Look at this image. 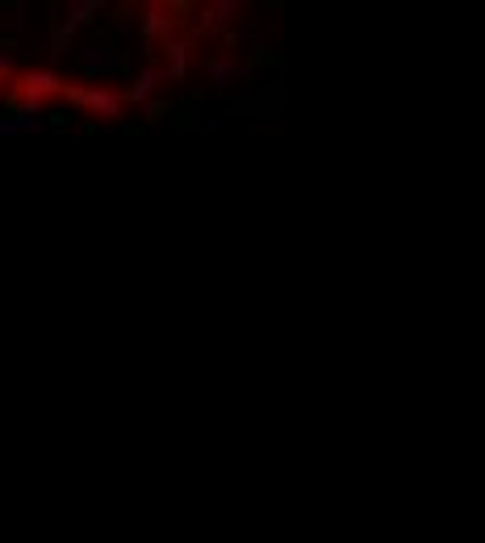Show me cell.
<instances>
[{"mask_svg":"<svg viewBox=\"0 0 485 543\" xmlns=\"http://www.w3.org/2000/svg\"><path fill=\"white\" fill-rule=\"evenodd\" d=\"M80 67H84V76H118V71H126V54H118L105 34H88L80 46Z\"/></svg>","mask_w":485,"mask_h":543,"instance_id":"cell-1","label":"cell"},{"mask_svg":"<svg viewBox=\"0 0 485 543\" xmlns=\"http://www.w3.org/2000/svg\"><path fill=\"white\" fill-rule=\"evenodd\" d=\"M201 46V34H176L168 46H164V54H168V63H164V76L172 80V84H184L188 80V63H193V50Z\"/></svg>","mask_w":485,"mask_h":543,"instance_id":"cell-2","label":"cell"},{"mask_svg":"<svg viewBox=\"0 0 485 543\" xmlns=\"http://www.w3.org/2000/svg\"><path fill=\"white\" fill-rule=\"evenodd\" d=\"M17 92H21V100L42 104L46 96H59V92H63V80H59L55 71H50V67H34V71H25V76H21Z\"/></svg>","mask_w":485,"mask_h":543,"instance_id":"cell-3","label":"cell"},{"mask_svg":"<svg viewBox=\"0 0 485 543\" xmlns=\"http://www.w3.org/2000/svg\"><path fill=\"white\" fill-rule=\"evenodd\" d=\"M142 38L155 46V42H172L176 38V17H172V9L168 5H142Z\"/></svg>","mask_w":485,"mask_h":543,"instance_id":"cell-4","label":"cell"},{"mask_svg":"<svg viewBox=\"0 0 485 543\" xmlns=\"http://www.w3.org/2000/svg\"><path fill=\"white\" fill-rule=\"evenodd\" d=\"M122 104H126V96L118 88H84V104L80 109H88V113L114 122V118H122Z\"/></svg>","mask_w":485,"mask_h":543,"instance_id":"cell-5","label":"cell"},{"mask_svg":"<svg viewBox=\"0 0 485 543\" xmlns=\"http://www.w3.org/2000/svg\"><path fill=\"white\" fill-rule=\"evenodd\" d=\"M251 71L243 67V63H235V59H226V54H218V59H209V80L218 84V92H226L230 84H243Z\"/></svg>","mask_w":485,"mask_h":543,"instance_id":"cell-6","label":"cell"},{"mask_svg":"<svg viewBox=\"0 0 485 543\" xmlns=\"http://www.w3.org/2000/svg\"><path fill=\"white\" fill-rule=\"evenodd\" d=\"M159 80H164V71H159L155 63H147V67L130 80L126 100H134V104H151V96H155V88H159Z\"/></svg>","mask_w":485,"mask_h":543,"instance_id":"cell-7","label":"cell"},{"mask_svg":"<svg viewBox=\"0 0 485 543\" xmlns=\"http://www.w3.org/2000/svg\"><path fill=\"white\" fill-rule=\"evenodd\" d=\"M247 5H243V0H213V5H209V13H213V30H235V21H239V13H243Z\"/></svg>","mask_w":485,"mask_h":543,"instance_id":"cell-8","label":"cell"},{"mask_svg":"<svg viewBox=\"0 0 485 543\" xmlns=\"http://www.w3.org/2000/svg\"><path fill=\"white\" fill-rule=\"evenodd\" d=\"M96 13H100V0H72V9H67V25H72V30H80V25H88Z\"/></svg>","mask_w":485,"mask_h":543,"instance_id":"cell-9","label":"cell"},{"mask_svg":"<svg viewBox=\"0 0 485 543\" xmlns=\"http://www.w3.org/2000/svg\"><path fill=\"white\" fill-rule=\"evenodd\" d=\"M72 42H76V30L67 21H59L55 30H50V59H63V54L72 50Z\"/></svg>","mask_w":485,"mask_h":543,"instance_id":"cell-10","label":"cell"},{"mask_svg":"<svg viewBox=\"0 0 485 543\" xmlns=\"http://www.w3.org/2000/svg\"><path fill=\"white\" fill-rule=\"evenodd\" d=\"M21 130H17V122L13 118H0V138H17Z\"/></svg>","mask_w":485,"mask_h":543,"instance_id":"cell-11","label":"cell"},{"mask_svg":"<svg viewBox=\"0 0 485 543\" xmlns=\"http://www.w3.org/2000/svg\"><path fill=\"white\" fill-rule=\"evenodd\" d=\"M9 76H13V59H9V54H0V88L9 84Z\"/></svg>","mask_w":485,"mask_h":543,"instance_id":"cell-12","label":"cell"},{"mask_svg":"<svg viewBox=\"0 0 485 543\" xmlns=\"http://www.w3.org/2000/svg\"><path fill=\"white\" fill-rule=\"evenodd\" d=\"M197 30H213V13H209V9H201V17H197Z\"/></svg>","mask_w":485,"mask_h":543,"instance_id":"cell-13","label":"cell"},{"mask_svg":"<svg viewBox=\"0 0 485 543\" xmlns=\"http://www.w3.org/2000/svg\"><path fill=\"white\" fill-rule=\"evenodd\" d=\"M67 122H72V113H50L46 118V126H67Z\"/></svg>","mask_w":485,"mask_h":543,"instance_id":"cell-14","label":"cell"},{"mask_svg":"<svg viewBox=\"0 0 485 543\" xmlns=\"http://www.w3.org/2000/svg\"><path fill=\"white\" fill-rule=\"evenodd\" d=\"M201 134H218V118H205L201 122Z\"/></svg>","mask_w":485,"mask_h":543,"instance_id":"cell-15","label":"cell"}]
</instances>
